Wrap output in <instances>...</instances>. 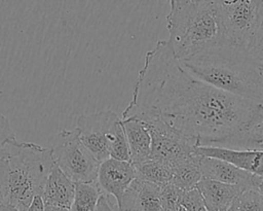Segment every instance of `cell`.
Here are the masks:
<instances>
[{"label":"cell","mask_w":263,"mask_h":211,"mask_svg":"<svg viewBox=\"0 0 263 211\" xmlns=\"http://www.w3.org/2000/svg\"><path fill=\"white\" fill-rule=\"evenodd\" d=\"M199 160L200 155L195 154L174 166L171 183L183 190L195 188L202 179Z\"/></svg>","instance_id":"2e32d148"},{"label":"cell","mask_w":263,"mask_h":211,"mask_svg":"<svg viewBox=\"0 0 263 211\" xmlns=\"http://www.w3.org/2000/svg\"><path fill=\"white\" fill-rule=\"evenodd\" d=\"M118 211H163L161 187L136 178L124 191Z\"/></svg>","instance_id":"8fae6325"},{"label":"cell","mask_w":263,"mask_h":211,"mask_svg":"<svg viewBox=\"0 0 263 211\" xmlns=\"http://www.w3.org/2000/svg\"><path fill=\"white\" fill-rule=\"evenodd\" d=\"M97 211H118V208H117V210L114 208L112 202H110L109 196L102 194V196L100 197L99 202H98Z\"/></svg>","instance_id":"d4e9b609"},{"label":"cell","mask_w":263,"mask_h":211,"mask_svg":"<svg viewBox=\"0 0 263 211\" xmlns=\"http://www.w3.org/2000/svg\"><path fill=\"white\" fill-rule=\"evenodd\" d=\"M103 191L93 183H76L75 197L71 211H97V206Z\"/></svg>","instance_id":"ac0fdd59"},{"label":"cell","mask_w":263,"mask_h":211,"mask_svg":"<svg viewBox=\"0 0 263 211\" xmlns=\"http://www.w3.org/2000/svg\"><path fill=\"white\" fill-rule=\"evenodd\" d=\"M182 189L168 183L161 187V201L163 211H187L179 202Z\"/></svg>","instance_id":"44dd1931"},{"label":"cell","mask_w":263,"mask_h":211,"mask_svg":"<svg viewBox=\"0 0 263 211\" xmlns=\"http://www.w3.org/2000/svg\"><path fill=\"white\" fill-rule=\"evenodd\" d=\"M167 40L179 61L228 43L217 3L170 0Z\"/></svg>","instance_id":"277c9868"},{"label":"cell","mask_w":263,"mask_h":211,"mask_svg":"<svg viewBox=\"0 0 263 211\" xmlns=\"http://www.w3.org/2000/svg\"><path fill=\"white\" fill-rule=\"evenodd\" d=\"M137 178L154 183L160 187L171 183L173 168L162 162L149 159L143 163L134 164Z\"/></svg>","instance_id":"e0dca14e"},{"label":"cell","mask_w":263,"mask_h":211,"mask_svg":"<svg viewBox=\"0 0 263 211\" xmlns=\"http://www.w3.org/2000/svg\"><path fill=\"white\" fill-rule=\"evenodd\" d=\"M217 5L228 43L247 49L263 20V0H222Z\"/></svg>","instance_id":"8992f818"},{"label":"cell","mask_w":263,"mask_h":211,"mask_svg":"<svg viewBox=\"0 0 263 211\" xmlns=\"http://www.w3.org/2000/svg\"><path fill=\"white\" fill-rule=\"evenodd\" d=\"M0 165L4 204L26 211L33 198L42 195L55 163L49 147L13 135L0 145Z\"/></svg>","instance_id":"3957f363"},{"label":"cell","mask_w":263,"mask_h":211,"mask_svg":"<svg viewBox=\"0 0 263 211\" xmlns=\"http://www.w3.org/2000/svg\"><path fill=\"white\" fill-rule=\"evenodd\" d=\"M75 189L76 183L54 165L48 175L41 196L45 205L71 208L75 197Z\"/></svg>","instance_id":"5bb4252c"},{"label":"cell","mask_w":263,"mask_h":211,"mask_svg":"<svg viewBox=\"0 0 263 211\" xmlns=\"http://www.w3.org/2000/svg\"><path fill=\"white\" fill-rule=\"evenodd\" d=\"M143 122L148 128L152 139L151 159L162 162L173 168L180 162L196 154V146L164 122L157 119Z\"/></svg>","instance_id":"ba28073f"},{"label":"cell","mask_w":263,"mask_h":211,"mask_svg":"<svg viewBox=\"0 0 263 211\" xmlns=\"http://www.w3.org/2000/svg\"><path fill=\"white\" fill-rule=\"evenodd\" d=\"M0 211H18L15 208L7 205V204H0Z\"/></svg>","instance_id":"83f0119b"},{"label":"cell","mask_w":263,"mask_h":211,"mask_svg":"<svg viewBox=\"0 0 263 211\" xmlns=\"http://www.w3.org/2000/svg\"><path fill=\"white\" fill-rule=\"evenodd\" d=\"M196 1H203V2H213V3H217L220 2L222 0H196Z\"/></svg>","instance_id":"4dcf8cb0"},{"label":"cell","mask_w":263,"mask_h":211,"mask_svg":"<svg viewBox=\"0 0 263 211\" xmlns=\"http://www.w3.org/2000/svg\"><path fill=\"white\" fill-rule=\"evenodd\" d=\"M121 118L111 110L82 114L77 117L76 130L82 143L102 163L110 157V141Z\"/></svg>","instance_id":"52a82bcc"},{"label":"cell","mask_w":263,"mask_h":211,"mask_svg":"<svg viewBox=\"0 0 263 211\" xmlns=\"http://www.w3.org/2000/svg\"><path fill=\"white\" fill-rule=\"evenodd\" d=\"M208 211H227L233 200L243 190L239 185L202 178L196 185Z\"/></svg>","instance_id":"4fadbf2b"},{"label":"cell","mask_w":263,"mask_h":211,"mask_svg":"<svg viewBox=\"0 0 263 211\" xmlns=\"http://www.w3.org/2000/svg\"><path fill=\"white\" fill-rule=\"evenodd\" d=\"M198 155L223 160L254 175L263 177V150L236 149L218 146H196Z\"/></svg>","instance_id":"7c38bea8"},{"label":"cell","mask_w":263,"mask_h":211,"mask_svg":"<svg viewBox=\"0 0 263 211\" xmlns=\"http://www.w3.org/2000/svg\"><path fill=\"white\" fill-rule=\"evenodd\" d=\"M179 202L187 211H208L202 196L196 187L189 190L182 189Z\"/></svg>","instance_id":"7402d4cb"},{"label":"cell","mask_w":263,"mask_h":211,"mask_svg":"<svg viewBox=\"0 0 263 211\" xmlns=\"http://www.w3.org/2000/svg\"><path fill=\"white\" fill-rule=\"evenodd\" d=\"M227 211H263V197L256 188L243 189Z\"/></svg>","instance_id":"d6986e66"},{"label":"cell","mask_w":263,"mask_h":211,"mask_svg":"<svg viewBox=\"0 0 263 211\" xmlns=\"http://www.w3.org/2000/svg\"><path fill=\"white\" fill-rule=\"evenodd\" d=\"M136 178V169L132 162L109 157L100 164L96 182L103 194L112 196L118 205L124 191Z\"/></svg>","instance_id":"9c48e42d"},{"label":"cell","mask_w":263,"mask_h":211,"mask_svg":"<svg viewBox=\"0 0 263 211\" xmlns=\"http://www.w3.org/2000/svg\"><path fill=\"white\" fill-rule=\"evenodd\" d=\"M0 204H4L3 188H2V178H1V165H0Z\"/></svg>","instance_id":"f1b7e54d"},{"label":"cell","mask_w":263,"mask_h":211,"mask_svg":"<svg viewBox=\"0 0 263 211\" xmlns=\"http://www.w3.org/2000/svg\"><path fill=\"white\" fill-rule=\"evenodd\" d=\"M49 148L55 165L75 183L97 181L101 163L82 143L76 129L52 136Z\"/></svg>","instance_id":"5b68a950"},{"label":"cell","mask_w":263,"mask_h":211,"mask_svg":"<svg viewBox=\"0 0 263 211\" xmlns=\"http://www.w3.org/2000/svg\"><path fill=\"white\" fill-rule=\"evenodd\" d=\"M180 63L192 76L214 87L263 104V69L247 49L226 43Z\"/></svg>","instance_id":"7a4b0ae2"},{"label":"cell","mask_w":263,"mask_h":211,"mask_svg":"<svg viewBox=\"0 0 263 211\" xmlns=\"http://www.w3.org/2000/svg\"><path fill=\"white\" fill-rule=\"evenodd\" d=\"M45 211H71V210L70 208H65V207L45 205Z\"/></svg>","instance_id":"4316f807"},{"label":"cell","mask_w":263,"mask_h":211,"mask_svg":"<svg viewBox=\"0 0 263 211\" xmlns=\"http://www.w3.org/2000/svg\"><path fill=\"white\" fill-rule=\"evenodd\" d=\"M133 164L143 163L151 159L152 139L146 125L137 118L121 119Z\"/></svg>","instance_id":"9a60e30c"},{"label":"cell","mask_w":263,"mask_h":211,"mask_svg":"<svg viewBox=\"0 0 263 211\" xmlns=\"http://www.w3.org/2000/svg\"><path fill=\"white\" fill-rule=\"evenodd\" d=\"M258 190H259V192L261 194V196L263 197V179H262V181L259 183V185H258V188H257Z\"/></svg>","instance_id":"f546056e"},{"label":"cell","mask_w":263,"mask_h":211,"mask_svg":"<svg viewBox=\"0 0 263 211\" xmlns=\"http://www.w3.org/2000/svg\"><path fill=\"white\" fill-rule=\"evenodd\" d=\"M110 157L119 160V161H128L130 162L129 157V149L127 144L126 135L121 122L120 121L116 125L113 135L110 141Z\"/></svg>","instance_id":"ffe728a7"},{"label":"cell","mask_w":263,"mask_h":211,"mask_svg":"<svg viewBox=\"0 0 263 211\" xmlns=\"http://www.w3.org/2000/svg\"><path fill=\"white\" fill-rule=\"evenodd\" d=\"M157 119L194 146L263 150V104L188 73L167 40L147 51L121 119Z\"/></svg>","instance_id":"6da1fadb"},{"label":"cell","mask_w":263,"mask_h":211,"mask_svg":"<svg viewBox=\"0 0 263 211\" xmlns=\"http://www.w3.org/2000/svg\"><path fill=\"white\" fill-rule=\"evenodd\" d=\"M247 50L251 58L263 69V20L250 40Z\"/></svg>","instance_id":"603a6c76"},{"label":"cell","mask_w":263,"mask_h":211,"mask_svg":"<svg viewBox=\"0 0 263 211\" xmlns=\"http://www.w3.org/2000/svg\"><path fill=\"white\" fill-rule=\"evenodd\" d=\"M26 211H45V203L42 196H35Z\"/></svg>","instance_id":"484cf974"},{"label":"cell","mask_w":263,"mask_h":211,"mask_svg":"<svg viewBox=\"0 0 263 211\" xmlns=\"http://www.w3.org/2000/svg\"><path fill=\"white\" fill-rule=\"evenodd\" d=\"M199 166L202 178L239 185L243 188H258L263 177L241 170L223 160L200 155Z\"/></svg>","instance_id":"30bf717a"},{"label":"cell","mask_w":263,"mask_h":211,"mask_svg":"<svg viewBox=\"0 0 263 211\" xmlns=\"http://www.w3.org/2000/svg\"><path fill=\"white\" fill-rule=\"evenodd\" d=\"M13 135H14V133H13L11 127H10V124H9L8 119L0 111V145L5 140H7L8 138H10Z\"/></svg>","instance_id":"cb8c5ba5"}]
</instances>
